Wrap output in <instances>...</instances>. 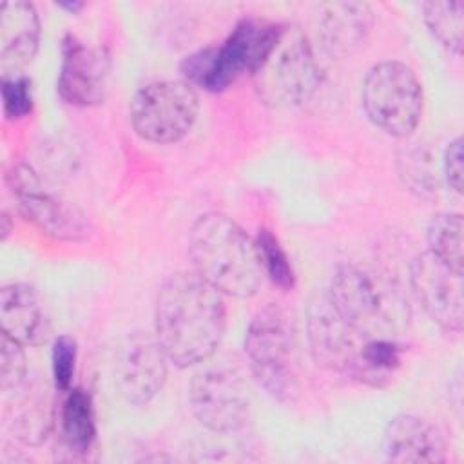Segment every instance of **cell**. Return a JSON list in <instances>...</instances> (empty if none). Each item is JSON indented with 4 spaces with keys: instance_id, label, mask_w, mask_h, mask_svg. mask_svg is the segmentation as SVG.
I'll return each mask as SVG.
<instances>
[{
    "instance_id": "cell-15",
    "label": "cell",
    "mask_w": 464,
    "mask_h": 464,
    "mask_svg": "<svg viewBox=\"0 0 464 464\" xmlns=\"http://www.w3.org/2000/svg\"><path fill=\"white\" fill-rule=\"evenodd\" d=\"M382 450L392 462H444L446 440L442 431L424 417L401 413L382 435Z\"/></svg>"
},
{
    "instance_id": "cell-28",
    "label": "cell",
    "mask_w": 464,
    "mask_h": 464,
    "mask_svg": "<svg viewBox=\"0 0 464 464\" xmlns=\"http://www.w3.org/2000/svg\"><path fill=\"white\" fill-rule=\"evenodd\" d=\"M464 169H462V138L457 136L451 140L444 152V174L448 185L460 194L464 187Z\"/></svg>"
},
{
    "instance_id": "cell-16",
    "label": "cell",
    "mask_w": 464,
    "mask_h": 464,
    "mask_svg": "<svg viewBox=\"0 0 464 464\" xmlns=\"http://www.w3.org/2000/svg\"><path fill=\"white\" fill-rule=\"evenodd\" d=\"M2 334L20 344L40 346L51 335V321L38 292L27 283H9L0 290Z\"/></svg>"
},
{
    "instance_id": "cell-30",
    "label": "cell",
    "mask_w": 464,
    "mask_h": 464,
    "mask_svg": "<svg viewBox=\"0 0 464 464\" xmlns=\"http://www.w3.org/2000/svg\"><path fill=\"white\" fill-rule=\"evenodd\" d=\"M7 214H2V223H4V227H2V237H5L7 234H9V227H7Z\"/></svg>"
},
{
    "instance_id": "cell-5",
    "label": "cell",
    "mask_w": 464,
    "mask_h": 464,
    "mask_svg": "<svg viewBox=\"0 0 464 464\" xmlns=\"http://www.w3.org/2000/svg\"><path fill=\"white\" fill-rule=\"evenodd\" d=\"M245 353L266 393L279 402L297 395V328L288 310L276 303L257 310L245 334Z\"/></svg>"
},
{
    "instance_id": "cell-17",
    "label": "cell",
    "mask_w": 464,
    "mask_h": 464,
    "mask_svg": "<svg viewBox=\"0 0 464 464\" xmlns=\"http://www.w3.org/2000/svg\"><path fill=\"white\" fill-rule=\"evenodd\" d=\"M40 18L31 2L7 0L0 7V60L7 74L27 65L38 51Z\"/></svg>"
},
{
    "instance_id": "cell-4",
    "label": "cell",
    "mask_w": 464,
    "mask_h": 464,
    "mask_svg": "<svg viewBox=\"0 0 464 464\" xmlns=\"http://www.w3.org/2000/svg\"><path fill=\"white\" fill-rule=\"evenodd\" d=\"M281 29V24L243 18L221 45L188 54L181 62V72L190 85L210 92L225 91L241 72H254L263 63Z\"/></svg>"
},
{
    "instance_id": "cell-1",
    "label": "cell",
    "mask_w": 464,
    "mask_h": 464,
    "mask_svg": "<svg viewBox=\"0 0 464 464\" xmlns=\"http://www.w3.org/2000/svg\"><path fill=\"white\" fill-rule=\"evenodd\" d=\"M227 326L223 294L196 272L169 276L156 295L154 330L169 362L188 368L207 361Z\"/></svg>"
},
{
    "instance_id": "cell-19",
    "label": "cell",
    "mask_w": 464,
    "mask_h": 464,
    "mask_svg": "<svg viewBox=\"0 0 464 464\" xmlns=\"http://www.w3.org/2000/svg\"><path fill=\"white\" fill-rule=\"evenodd\" d=\"M402 344L395 337H370L359 346L352 375L370 386H384L401 366Z\"/></svg>"
},
{
    "instance_id": "cell-3",
    "label": "cell",
    "mask_w": 464,
    "mask_h": 464,
    "mask_svg": "<svg viewBox=\"0 0 464 464\" xmlns=\"http://www.w3.org/2000/svg\"><path fill=\"white\" fill-rule=\"evenodd\" d=\"M326 292L341 317L362 339L395 337L408 324L410 312L401 288L375 268L341 265Z\"/></svg>"
},
{
    "instance_id": "cell-9",
    "label": "cell",
    "mask_w": 464,
    "mask_h": 464,
    "mask_svg": "<svg viewBox=\"0 0 464 464\" xmlns=\"http://www.w3.org/2000/svg\"><path fill=\"white\" fill-rule=\"evenodd\" d=\"M7 185L18 201L20 214L42 234L58 241H85L92 225L87 214L74 203L45 188L38 174L25 163L13 165Z\"/></svg>"
},
{
    "instance_id": "cell-2",
    "label": "cell",
    "mask_w": 464,
    "mask_h": 464,
    "mask_svg": "<svg viewBox=\"0 0 464 464\" xmlns=\"http://www.w3.org/2000/svg\"><path fill=\"white\" fill-rule=\"evenodd\" d=\"M194 272L225 295L252 297L263 266L256 241L228 216L201 214L188 230Z\"/></svg>"
},
{
    "instance_id": "cell-22",
    "label": "cell",
    "mask_w": 464,
    "mask_h": 464,
    "mask_svg": "<svg viewBox=\"0 0 464 464\" xmlns=\"http://www.w3.org/2000/svg\"><path fill=\"white\" fill-rule=\"evenodd\" d=\"M464 223L459 212L435 214L428 225V245L430 252L442 263L457 272L464 274V252L462 239Z\"/></svg>"
},
{
    "instance_id": "cell-26",
    "label": "cell",
    "mask_w": 464,
    "mask_h": 464,
    "mask_svg": "<svg viewBox=\"0 0 464 464\" xmlns=\"http://www.w3.org/2000/svg\"><path fill=\"white\" fill-rule=\"evenodd\" d=\"M24 344L13 337L0 335V386L4 392H9L20 386L25 381L27 366L24 355Z\"/></svg>"
},
{
    "instance_id": "cell-6",
    "label": "cell",
    "mask_w": 464,
    "mask_h": 464,
    "mask_svg": "<svg viewBox=\"0 0 464 464\" xmlns=\"http://www.w3.org/2000/svg\"><path fill=\"white\" fill-rule=\"evenodd\" d=\"M252 76L261 102L274 109L303 105L321 82L312 45L294 25H283L274 47Z\"/></svg>"
},
{
    "instance_id": "cell-13",
    "label": "cell",
    "mask_w": 464,
    "mask_h": 464,
    "mask_svg": "<svg viewBox=\"0 0 464 464\" xmlns=\"http://www.w3.org/2000/svg\"><path fill=\"white\" fill-rule=\"evenodd\" d=\"M306 332L310 353L317 364L334 372H352L364 339L341 317L328 292L317 294L310 301Z\"/></svg>"
},
{
    "instance_id": "cell-21",
    "label": "cell",
    "mask_w": 464,
    "mask_h": 464,
    "mask_svg": "<svg viewBox=\"0 0 464 464\" xmlns=\"http://www.w3.org/2000/svg\"><path fill=\"white\" fill-rule=\"evenodd\" d=\"M60 431L69 450L87 451L96 435L94 408L83 388H69L60 410Z\"/></svg>"
},
{
    "instance_id": "cell-18",
    "label": "cell",
    "mask_w": 464,
    "mask_h": 464,
    "mask_svg": "<svg viewBox=\"0 0 464 464\" xmlns=\"http://www.w3.org/2000/svg\"><path fill=\"white\" fill-rule=\"evenodd\" d=\"M319 34L332 56H346L364 44L373 25L372 11L362 2H332L323 7Z\"/></svg>"
},
{
    "instance_id": "cell-23",
    "label": "cell",
    "mask_w": 464,
    "mask_h": 464,
    "mask_svg": "<svg viewBox=\"0 0 464 464\" xmlns=\"http://www.w3.org/2000/svg\"><path fill=\"white\" fill-rule=\"evenodd\" d=\"M422 18L430 33L448 51L460 54L464 2L460 0H431L422 4Z\"/></svg>"
},
{
    "instance_id": "cell-14",
    "label": "cell",
    "mask_w": 464,
    "mask_h": 464,
    "mask_svg": "<svg viewBox=\"0 0 464 464\" xmlns=\"http://www.w3.org/2000/svg\"><path fill=\"white\" fill-rule=\"evenodd\" d=\"M109 58L102 49L89 47L74 34L62 40V63L58 72V94L78 107L98 105L105 98Z\"/></svg>"
},
{
    "instance_id": "cell-10",
    "label": "cell",
    "mask_w": 464,
    "mask_h": 464,
    "mask_svg": "<svg viewBox=\"0 0 464 464\" xmlns=\"http://www.w3.org/2000/svg\"><path fill=\"white\" fill-rule=\"evenodd\" d=\"M188 404L201 426L214 433H234L250 419V395L237 372L227 366L194 375Z\"/></svg>"
},
{
    "instance_id": "cell-12",
    "label": "cell",
    "mask_w": 464,
    "mask_h": 464,
    "mask_svg": "<svg viewBox=\"0 0 464 464\" xmlns=\"http://www.w3.org/2000/svg\"><path fill=\"white\" fill-rule=\"evenodd\" d=\"M410 285L415 299L440 328L462 330V272L453 270L428 250L411 261Z\"/></svg>"
},
{
    "instance_id": "cell-20",
    "label": "cell",
    "mask_w": 464,
    "mask_h": 464,
    "mask_svg": "<svg viewBox=\"0 0 464 464\" xmlns=\"http://www.w3.org/2000/svg\"><path fill=\"white\" fill-rule=\"evenodd\" d=\"M24 382L13 388L14 408L9 413L7 424L14 431V437L22 442L38 444L45 439L51 426L47 397L42 393V390H24Z\"/></svg>"
},
{
    "instance_id": "cell-25",
    "label": "cell",
    "mask_w": 464,
    "mask_h": 464,
    "mask_svg": "<svg viewBox=\"0 0 464 464\" xmlns=\"http://www.w3.org/2000/svg\"><path fill=\"white\" fill-rule=\"evenodd\" d=\"M2 103L4 114L9 120L24 118L33 109V89L31 80L24 74H4L2 76Z\"/></svg>"
},
{
    "instance_id": "cell-27",
    "label": "cell",
    "mask_w": 464,
    "mask_h": 464,
    "mask_svg": "<svg viewBox=\"0 0 464 464\" xmlns=\"http://www.w3.org/2000/svg\"><path fill=\"white\" fill-rule=\"evenodd\" d=\"M76 341L69 335H58L53 343L51 350V368L54 386L60 392H67L71 388V381L76 366Z\"/></svg>"
},
{
    "instance_id": "cell-7",
    "label": "cell",
    "mask_w": 464,
    "mask_h": 464,
    "mask_svg": "<svg viewBox=\"0 0 464 464\" xmlns=\"http://www.w3.org/2000/svg\"><path fill=\"white\" fill-rule=\"evenodd\" d=\"M361 102L370 121L382 132L406 138L422 116V85L415 72L401 62H381L368 69Z\"/></svg>"
},
{
    "instance_id": "cell-24",
    "label": "cell",
    "mask_w": 464,
    "mask_h": 464,
    "mask_svg": "<svg viewBox=\"0 0 464 464\" xmlns=\"http://www.w3.org/2000/svg\"><path fill=\"white\" fill-rule=\"evenodd\" d=\"M256 245H257L263 274L279 288H285V290L292 288L295 283L294 268L290 265L286 252L276 239V236L270 230L263 228L259 230Z\"/></svg>"
},
{
    "instance_id": "cell-11",
    "label": "cell",
    "mask_w": 464,
    "mask_h": 464,
    "mask_svg": "<svg viewBox=\"0 0 464 464\" xmlns=\"http://www.w3.org/2000/svg\"><path fill=\"white\" fill-rule=\"evenodd\" d=\"M167 355L156 335L129 334L118 348L114 381L123 399L134 406L149 404L167 381Z\"/></svg>"
},
{
    "instance_id": "cell-8",
    "label": "cell",
    "mask_w": 464,
    "mask_h": 464,
    "mask_svg": "<svg viewBox=\"0 0 464 464\" xmlns=\"http://www.w3.org/2000/svg\"><path fill=\"white\" fill-rule=\"evenodd\" d=\"M199 111L196 89L185 80H161L141 87L130 102L136 134L152 143H174L188 134Z\"/></svg>"
},
{
    "instance_id": "cell-29",
    "label": "cell",
    "mask_w": 464,
    "mask_h": 464,
    "mask_svg": "<svg viewBox=\"0 0 464 464\" xmlns=\"http://www.w3.org/2000/svg\"><path fill=\"white\" fill-rule=\"evenodd\" d=\"M58 5L63 7V9H69V11H72V13H76V11H80V9L83 7L82 2H60Z\"/></svg>"
}]
</instances>
